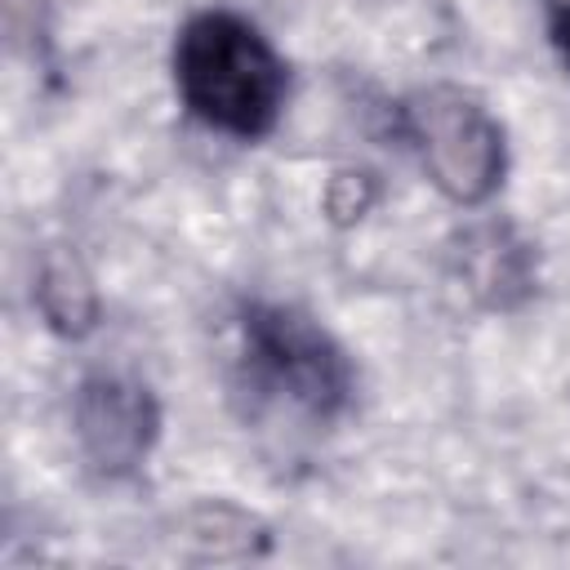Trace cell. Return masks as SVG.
<instances>
[{"label":"cell","mask_w":570,"mask_h":570,"mask_svg":"<svg viewBox=\"0 0 570 570\" xmlns=\"http://www.w3.org/2000/svg\"><path fill=\"white\" fill-rule=\"evenodd\" d=\"M174 89L191 120L254 142L285 111L289 67L276 45L232 9H200L174 40Z\"/></svg>","instance_id":"1"},{"label":"cell","mask_w":570,"mask_h":570,"mask_svg":"<svg viewBox=\"0 0 570 570\" xmlns=\"http://www.w3.org/2000/svg\"><path fill=\"white\" fill-rule=\"evenodd\" d=\"M236 370L240 392L263 405L294 414L312 428L338 423L356 401V370L343 343L303 307L276 298H245L236 312Z\"/></svg>","instance_id":"2"},{"label":"cell","mask_w":570,"mask_h":570,"mask_svg":"<svg viewBox=\"0 0 570 570\" xmlns=\"http://www.w3.org/2000/svg\"><path fill=\"white\" fill-rule=\"evenodd\" d=\"M396 120L445 200L476 209L503 187L508 134L476 94L459 85H428L396 107Z\"/></svg>","instance_id":"3"},{"label":"cell","mask_w":570,"mask_h":570,"mask_svg":"<svg viewBox=\"0 0 570 570\" xmlns=\"http://www.w3.org/2000/svg\"><path fill=\"white\" fill-rule=\"evenodd\" d=\"M160 423H165L160 401L138 374L94 370L76 387V401H71L76 445L102 481L134 476L151 459L160 441Z\"/></svg>","instance_id":"4"},{"label":"cell","mask_w":570,"mask_h":570,"mask_svg":"<svg viewBox=\"0 0 570 570\" xmlns=\"http://www.w3.org/2000/svg\"><path fill=\"white\" fill-rule=\"evenodd\" d=\"M454 276L485 312H512L534 294V249L508 223H481L463 232L454 249Z\"/></svg>","instance_id":"5"},{"label":"cell","mask_w":570,"mask_h":570,"mask_svg":"<svg viewBox=\"0 0 570 570\" xmlns=\"http://www.w3.org/2000/svg\"><path fill=\"white\" fill-rule=\"evenodd\" d=\"M36 303H40V316L49 321V330H58L67 338L89 334L98 321V294H94L85 267L67 254L45 258L40 281H36Z\"/></svg>","instance_id":"6"},{"label":"cell","mask_w":570,"mask_h":570,"mask_svg":"<svg viewBox=\"0 0 570 570\" xmlns=\"http://www.w3.org/2000/svg\"><path fill=\"white\" fill-rule=\"evenodd\" d=\"M548 31H552V45L570 71V0H548Z\"/></svg>","instance_id":"7"}]
</instances>
